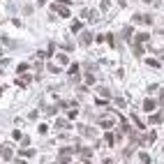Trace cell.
Instances as JSON below:
<instances>
[{
  "instance_id": "cb8c5ba5",
  "label": "cell",
  "mask_w": 164,
  "mask_h": 164,
  "mask_svg": "<svg viewBox=\"0 0 164 164\" xmlns=\"http://www.w3.org/2000/svg\"><path fill=\"white\" fill-rule=\"evenodd\" d=\"M146 62H148L150 67H160V62H157V60H153V58H148V60H146Z\"/></svg>"
},
{
  "instance_id": "277c9868",
  "label": "cell",
  "mask_w": 164,
  "mask_h": 164,
  "mask_svg": "<svg viewBox=\"0 0 164 164\" xmlns=\"http://www.w3.org/2000/svg\"><path fill=\"white\" fill-rule=\"evenodd\" d=\"M134 23H146V26H150V23H153V16L150 14H134Z\"/></svg>"
},
{
  "instance_id": "30bf717a",
  "label": "cell",
  "mask_w": 164,
  "mask_h": 164,
  "mask_svg": "<svg viewBox=\"0 0 164 164\" xmlns=\"http://www.w3.org/2000/svg\"><path fill=\"white\" fill-rule=\"evenodd\" d=\"M56 127H58V130H65V127H69V130H72L69 120H65V118H60V120H58V122H56Z\"/></svg>"
},
{
  "instance_id": "f546056e",
  "label": "cell",
  "mask_w": 164,
  "mask_h": 164,
  "mask_svg": "<svg viewBox=\"0 0 164 164\" xmlns=\"http://www.w3.org/2000/svg\"><path fill=\"white\" fill-rule=\"evenodd\" d=\"M143 2H153V0H143Z\"/></svg>"
},
{
  "instance_id": "7a4b0ae2",
  "label": "cell",
  "mask_w": 164,
  "mask_h": 164,
  "mask_svg": "<svg viewBox=\"0 0 164 164\" xmlns=\"http://www.w3.org/2000/svg\"><path fill=\"white\" fill-rule=\"evenodd\" d=\"M0 157H2V160H12V157H14V150H12L9 143H2V146H0Z\"/></svg>"
},
{
  "instance_id": "7402d4cb",
  "label": "cell",
  "mask_w": 164,
  "mask_h": 164,
  "mask_svg": "<svg viewBox=\"0 0 164 164\" xmlns=\"http://www.w3.org/2000/svg\"><path fill=\"white\" fill-rule=\"evenodd\" d=\"M104 139H107V143H109V146H113V143H116V139H113V134H107V137H104Z\"/></svg>"
},
{
  "instance_id": "8992f818",
  "label": "cell",
  "mask_w": 164,
  "mask_h": 164,
  "mask_svg": "<svg viewBox=\"0 0 164 164\" xmlns=\"http://www.w3.org/2000/svg\"><path fill=\"white\" fill-rule=\"evenodd\" d=\"M92 37H95L92 32H81V39H79V42L83 44V46H90L92 44Z\"/></svg>"
},
{
  "instance_id": "7c38bea8",
  "label": "cell",
  "mask_w": 164,
  "mask_h": 164,
  "mask_svg": "<svg viewBox=\"0 0 164 164\" xmlns=\"http://www.w3.org/2000/svg\"><path fill=\"white\" fill-rule=\"evenodd\" d=\"M155 107H157V104L153 102V99H146V102H143V109H146V111H153Z\"/></svg>"
},
{
  "instance_id": "d4e9b609",
  "label": "cell",
  "mask_w": 164,
  "mask_h": 164,
  "mask_svg": "<svg viewBox=\"0 0 164 164\" xmlns=\"http://www.w3.org/2000/svg\"><path fill=\"white\" fill-rule=\"evenodd\" d=\"M109 5H111V0H102V5H99V7H102L104 12H107V9H109Z\"/></svg>"
},
{
  "instance_id": "ffe728a7",
  "label": "cell",
  "mask_w": 164,
  "mask_h": 164,
  "mask_svg": "<svg viewBox=\"0 0 164 164\" xmlns=\"http://www.w3.org/2000/svg\"><path fill=\"white\" fill-rule=\"evenodd\" d=\"M26 69H28V62H21V65L16 67V72H19V74H23V72H26Z\"/></svg>"
},
{
  "instance_id": "44dd1931",
  "label": "cell",
  "mask_w": 164,
  "mask_h": 164,
  "mask_svg": "<svg viewBox=\"0 0 164 164\" xmlns=\"http://www.w3.org/2000/svg\"><path fill=\"white\" fill-rule=\"evenodd\" d=\"M49 72H51V74H58V72H60V67H58V65H51V62H49Z\"/></svg>"
},
{
  "instance_id": "5b68a950",
  "label": "cell",
  "mask_w": 164,
  "mask_h": 164,
  "mask_svg": "<svg viewBox=\"0 0 164 164\" xmlns=\"http://www.w3.org/2000/svg\"><path fill=\"white\" fill-rule=\"evenodd\" d=\"M77 153L81 155V160H83L86 164L90 162V157H92V150H90V148H77Z\"/></svg>"
},
{
  "instance_id": "6da1fadb",
  "label": "cell",
  "mask_w": 164,
  "mask_h": 164,
  "mask_svg": "<svg viewBox=\"0 0 164 164\" xmlns=\"http://www.w3.org/2000/svg\"><path fill=\"white\" fill-rule=\"evenodd\" d=\"M51 9L58 12V14H60L62 19H67V16H69V7H65L62 2H53V5H51Z\"/></svg>"
},
{
  "instance_id": "ac0fdd59",
  "label": "cell",
  "mask_w": 164,
  "mask_h": 164,
  "mask_svg": "<svg viewBox=\"0 0 164 164\" xmlns=\"http://www.w3.org/2000/svg\"><path fill=\"white\" fill-rule=\"evenodd\" d=\"M77 72H79V65H72V67H69V77H77Z\"/></svg>"
},
{
  "instance_id": "5bb4252c",
  "label": "cell",
  "mask_w": 164,
  "mask_h": 164,
  "mask_svg": "<svg viewBox=\"0 0 164 164\" xmlns=\"http://www.w3.org/2000/svg\"><path fill=\"white\" fill-rule=\"evenodd\" d=\"M58 62H60V65H67V62H69L67 53H58Z\"/></svg>"
},
{
  "instance_id": "f1b7e54d",
  "label": "cell",
  "mask_w": 164,
  "mask_h": 164,
  "mask_svg": "<svg viewBox=\"0 0 164 164\" xmlns=\"http://www.w3.org/2000/svg\"><path fill=\"white\" fill-rule=\"evenodd\" d=\"M16 164H28V162H21V160H19V162H16Z\"/></svg>"
},
{
  "instance_id": "2e32d148",
  "label": "cell",
  "mask_w": 164,
  "mask_h": 164,
  "mask_svg": "<svg viewBox=\"0 0 164 164\" xmlns=\"http://www.w3.org/2000/svg\"><path fill=\"white\" fill-rule=\"evenodd\" d=\"M86 83H88V86L95 83V74H88V72H86Z\"/></svg>"
},
{
  "instance_id": "9c48e42d",
  "label": "cell",
  "mask_w": 164,
  "mask_h": 164,
  "mask_svg": "<svg viewBox=\"0 0 164 164\" xmlns=\"http://www.w3.org/2000/svg\"><path fill=\"white\" fill-rule=\"evenodd\" d=\"M99 125H102L104 130H111V127H113V120L111 118H99Z\"/></svg>"
},
{
  "instance_id": "3957f363",
  "label": "cell",
  "mask_w": 164,
  "mask_h": 164,
  "mask_svg": "<svg viewBox=\"0 0 164 164\" xmlns=\"http://www.w3.org/2000/svg\"><path fill=\"white\" fill-rule=\"evenodd\" d=\"M81 16H83L88 23H95L97 21V12L95 9H83V12H81Z\"/></svg>"
},
{
  "instance_id": "9a60e30c",
  "label": "cell",
  "mask_w": 164,
  "mask_h": 164,
  "mask_svg": "<svg viewBox=\"0 0 164 164\" xmlns=\"http://www.w3.org/2000/svg\"><path fill=\"white\" fill-rule=\"evenodd\" d=\"M134 56H143V46L134 42Z\"/></svg>"
},
{
  "instance_id": "52a82bcc",
  "label": "cell",
  "mask_w": 164,
  "mask_h": 164,
  "mask_svg": "<svg viewBox=\"0 0 164 164\" xmlns=\"http://www.w3.org/2000/svg\"><path fill=\"white\" fill-rule=\"evenodd\" d=\"M79 132L83 134V137H88V139H95V130H92V127H88V125H81Z\"/></svg>"
},
{
  "instance_id": "d6986e66",
  "label": "cell",
  "mask_w": 164,
  "mask_h": 164,
  "mask_svg": "<svg viewBox=\"0 0 164 164\" xmlns=\"http://www.w3.org/2000/svg\"><path fill=\"white\" fill-rule=\"evenodd\" d=\"M130 35H132V26H127L125 30H122V37H125V39H130Z\"/></svg>"
},
{
  "instance_id": "603a6c76",
  "label": "cell",
  "mask_w": 164,
  "mask_h": 164,
  "mask_svg": "<svg viewBox=\"0 0 164 164\" xmlns=\"http://www.w3.org/2000/svg\"><path fill=\"white\" fill-rule=\"evenodd\" d=\"M139 160H141L143 164H148V162H150V157H148V155H146V153H141V155H139Z\"/></svg>"
},
{
  "instance_id": "4fadbf2b",
  "label": "cell",
  "mask_w": 164,
  "mask_h": 164,
  "mask_svg": "<svg viewBox=\"0 0 164 164\" xmlns=\"http://www.w3.org/2000/svg\"><path fill=\"white\" fill-rule=\"evenodd\" d=\"M164 120V116L162 113H155V116H150V122H153V125H157V122H162Z\"/></svg>"
},
{
  "instance_id": "e0dca14e",
  "label": "cell",
  "mask_w": 164,
  "mask_h": 164,
  "mask_svg": "<svg viewBox=\"0 0 164 164\" xmlns=\"http://www.w3.org/2000/svg\"><path fill=\"white\" fill-rule=\"evenodd\" d=\"M81 28H83V23H81V21H74V23H72V30H74V32H79Z\"/></svg>"
},
{
  "instance_id": "484cf974",
  "label": "cell",
  "mask_w": 164,
  "mask_h": 164,
  "mask_svg": "<svg viewBox=\"0 0 164 164\" xmlns=\"http://www.w3.org/2000/svg\"><path fill=\"white\" fill-rule=\"evenodd\" d=\"M62 49H65V51H72V49H74V44H72V42H67V44H62Z\"/></svg>"
},
{
  "instance_id": "ba28073f",
  "label": "cell",
  "mask_w": 164,
  "mask_h": 164,
  "mask_svg": "<svg viewBox=\"0 0 164 164\" xmlns=\"http://www.w3.org/2000/svg\"><path fill=\"white\" fill-rule=\"evenodd\" d=\"M97 95H99V99H109V97H111V92H109L104 86H99V88H97Z\"/></svg>"
},
{
  "instance_id": "4dcf8cb0",
  "label": "cell",
  "mask_w": 164,
  "mask_h": 164,
  "mask_svg": "<svg viewBox=\"0 0 164 164\" xmlns=\"http://www.w3.org/2000/svg\"><path fill=\"white\" fill-rule=\"evenodd\" d=\"M0 95H2V86H0Z\"/></svg>"
},
{
  "instance_id": "83f0119b",
  "label": "cell",
  "mask_w": 164,
  "mask_h": 164,
  "mask_svg": "<svg viewBox=\"0 0 164 164\" xmlns=\"http://www.w3.org/2000/svg\"><path fill=\"white\" fill-rule=\"evenodd\" d=\"M104 164H113V162H111V160H104Z\"/></svg>"
},
{
  "instance_id": "8fae6325",
  "label": "cell",
  "mask_w": 164,
  "mask_h": 164,
  "mask_svg": "<svg viewBox=\"0 0 164 164\" xmlns=\"http://www.w3.org/2000/svg\"><path fill=\"white\" fill-rule=\"evenodd\" d=\"M148 39H150L148 32H139V35H137V44H143V42H148Z\"/></svg>"
},
{
  "instance_id": "4316f807",
  "label": "cell",
  "mask_w": 164,
  "mask_h": 164,
  "mask_svg": "<svg viewBox=\"0 0 164 164\" xmlns=\"http://www.w3.org/2000/svg\"><path fill=\"white\" fill-rule=\"evenodd\" d=\"M160 104H164V92H162V95H160Z\"/></svg>"
}]
</instances>
